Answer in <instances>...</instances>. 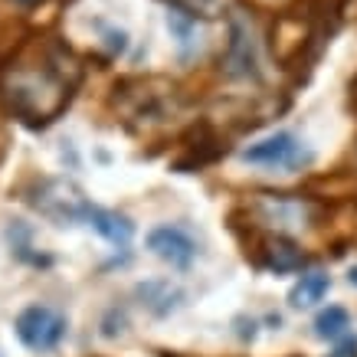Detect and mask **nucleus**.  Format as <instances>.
<instances>
[{
  "mask_svg": "<svg viewBox=\"0 0 357 357\" xmlns=\"http://www.w3.org/2000/svg\"><path fill=\"white\" fill-rule=\"evenodd\" d=\"M331 357H357V337H344Z\"/></svg>",
  "mask_w": 357,
  "mask_h": 357,
  "instance_id": "obj_12",
  "label": "nucleus"
},
{
  "mask_svg": "<svg viewBox=\"0 0 357 357\" xmlns=\"http://www.w3.org/2000/svg\"><path fill=\"white\" fill-rule=\"evenodd\" d=\"M138 295L144 298V305H148L154 314L174 312L177 302H181V292L174 289L171 282H144V285H138Z\"/></svg>",
  "mask_w": 357,
  "mask_h": 357,
  "instance_id": "obj_9",
  "label": "nucleus"
},
{
  "mask_svg": "<svg viewBox=\"0 0 357 357\" xmlns=\"http://www.w3.org/2000/svg\"><path fill=\"white\" fill-rule=\"evenodd\" d=\"M347 279H351V285H357V266L351 272H347Z\"/></svg>",
  "mask_w": 357,
  "mask_h": 357,
  "instance_id": "obj_13",
  "label": "nucleus"
},
{
  "mask_svg": "<svg viewBox=\"0 0 357 357\" xmlns=\"http://www.w3.org/2000/svg\"><path fill=\"white\" fill-rule=\"evenodd\" d=\"M33 206L43 213V217L56 220L59 227H66V223H79V220H86L89 213V200L82 194H79L73 184H66V181H46L43 187H40V194H36V200H33Z\"/></svg>",
  "mask_w": 357,
  "mask_h": 357,
  "instance_id": "obj_4",
  "label": "nucleus"
},
{
  "mask_svg": "<svg viewBox=\"0 0 357 357\" xmlns=\"http://www.w3.org/2000/svg\"><path fill=\"white\" fill-rule=\"evenodd\" d=\"M227 73L233 79H259V43L252 23L243 13H229V50H227Z\"/></svg>",
  "mask_w": 357,
  "mask_h": 357,
  "instance_id": "obj_3",
  "label": "nucleus"
},
{
  "mask_svg": "<svg viewBox=\"0 0 357 357\" xmlns=\"http://www.w3.org/2000/svg\"><path fill=\"white\" fill-rule=\"evenodd\" d=\"M351 328V314L344 308H337L331 305L328 312H321L314 318V335L318 337H328V341H337V337H344V331Z\"/></svg>",
  "mask_w": 357,
  "mask_h": 357,
  "instance_id": "obj_10",
  "label": "nucleus"
},
{
  "mask_svg": "<svg viewBox=\"0 0 357 357\" xmlns=\"http://www.w3.org/2000/svg\"><path fill=\"white\" fill-rule=\"evenodd\" d=\"M17 337L30 351H53L66 337V318L46 305H30L17 314Z\"/></svg>",
  "mask_w": 357,
  "mask_h": 357,
  "instance_id": "obj_2",
  "label": "nucleus"
},
{
  "mask_svg": "<svg viewBox=\"0 0 357 357\" xmlns=\"http://www.w3.org/2000/svg\"><path fill=\"white\" fill-rule=\"evenodd\" d=\"M269 266L275 272H292L302 266V249H295L292 243H272L269 246Z\"/></svg>",
  "mask_w": 357,
  "mask_h": 357,
  "instance_id": "obj_11",
  "label": "nucleus"
},
{
  "mask_svg": "<svg viewBox=\"0 0 357 357\" xmlns=\"http://www.w3.org/2000/svg\"><path fill=\"white\" fill-rule=\"evenodd\" d=\"M259 213L266 223L282 227V229H295L305 223V206L298 200H285V197H262Z\"/></svg>",
  "mask_w": 357,
  "mask_h": 357,
  "instance_id": "obj_6",
  "label": "nucleus"
},
{
  "mask_svg": "<svg viewBox=\"0 0 357 357\" xmlns=\"http://www.w3.org/2000/svg\"><path fill=\"white\" fill-rule=\"evenodd\" d=\"M13 3H23V7H33V3H40V0H13Z\"/></svg>",
  "mask_w": 357,
  "mask_h": 357,
  "instance_id": "obj_14",
  "label": "nucleus"
},
{
  "mask_svg": "<svg viewBox=\"0 0 357 357\" xmlns=\"http://www.w3.org/2000/svg\"><path fill=\"white\" fill-rule=\"evenodd\" d=\"M148 249H151L158 259L171 262L177 269H184L190 266L197 256V243L187 236L181 227H158L148 233Z\"/></svg>",
  "mask_w": 357,
  "mask_h": 357,
  "instance_id": "obj_5",
  "label": "nucleus"
},
{
  "mask_svg": "<svg viewBox=\"0 0 357 357\" xmlns=\"http://www.w3.org/2000/svg\"><path fill=\"white\" fill-rule=\"evenodd\" d=\"M86 223L96 229V233H102L109 243H115V246H125L131 239V233H135V227H131L128 220L119 217V213H112V210H102V206H89Z\"/></svg>",
  "mask_w": 357,
  "mask_h": 357,
  "instance_id": "obj_7",
  "label": "nucleus"
},
{
  "mask_svg": "<svg viewBox=\"0 0 357 357\" xmlns=\"http://www.w3.org/2000/svg\"><path fill=\"white\" fill-rule=\"evenodd\" d=\"M239 158L246 164H256V167H285V171H295L305 161H312V154L305 151L302 141L292 131H275L269 138L252 141L249 148H243Z\"/></svg>",
  "mask_w": 357,
  "mask_h": 357,
  "instance_id": "obj_1",
  "label": "nucleus"
},
{
  "mask_svg": "<svg viewBox=\"0 0 357 357\" xmlns=\"http://www.w3.org/2000/svg\"><path fill=\"white\" fill-rule=\"evenodd\" d=\"M328 289H331V279H328L325 272H308V275H302V282L292 289L289 302H292L295 308H312V305H318L325 298Z\"/></svg>",
  "mask_w": 357,
  "mask_h": 357,
  "instance_id": "obj_8",
  "label": "nucleus"
}]
</instances>
